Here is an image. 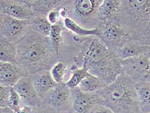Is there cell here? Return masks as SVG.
<instances>
[{
	"label": "cell",
	"mask_w": 150,
	"mask_h": 113,
	"mask_svg": "<svg viewBox=\"0 0 150 113\" xmlns=\"http://www.w3.org/2000/svg\"><path fill=\"white\" fill-rule=\"evenodd\" d=\"M33 113H55V112L46 106L41 105L34 107Z\"/></svg>",
	"instance_id": "cell-31"
},
{
	"label": "cell",
	"mask_w": 150,
	"mask_h": 113,
	"mask_svg": "<svg viewBox=\"0 0 150 113\" xmlns=\"http://www.w3.org/2000/svg\"><path fill=\"white\" fill-rule=\"evenodd\" d=\"M20 97L22 105L36 107L41 105V99L35 90L32 76H24L13 87Z\"/></svg>",
	"instance_id": "cell-12"
},
{
	"label": "cell",
	"mask_w": 150,
	"mask_h": 113,
	"mask_svg": "<svg viewBox=\"0 0 150 113\" xmlns=\"http://www.w3.org/2000/svg\"><path fill=\"white\" fill-rule=\"evenodd\" d=\"M71 76L67 82H65L66 85L70 90H72L76 88L82 81L91 75L89 73L87 68L85 65H83L82 67H77L76 65L73 64L71 67Z\"/></svg>",
	"instance_id": "cell-21"
},
{
	"label": "cell",
	"mask_w": 150,
	"mask_h": 113,
	"mask_svg": "<svg viewBox=\"0 0 150 113\" xmlns=\"http://www.w3.org/2000/svg\"><path fill=\"white\" fill-rule=\"evenodd\" d=\"M150 47L143 45L131 37L126 40L115 52L120 60H124L148 53Z\"/></svg>",
	"instance_id": "cell-13"
},
{
	"label": "cell",
	"mask_w": 150,
	"mask_h": 113,
	"mask_svg": "<svg viewBox=\"0 0 150 113\" xmlns=\"http://www.w3.org/2000/svg\"><path fill=\"white\" fill-rule=\"evenodd\" d=\"M22 106L20 97H19L18 92L12 87L8 99L7 107L11 109L13 111L16 112Z\"/></svg>",
	"instance_id": "cell-27"
},
{
	"label": "cell",
	"mask_w": 150,
	"mask_h": 113,
	"mask_svg": "<svg viewBox=\"0 0 150 113\" xmlns=\"http://www.w3.org/2000/svg\"><path fill=\"white\" fill-rule=\"evenodd\" d=\"M148 80V81H149V82H150V76H149L148 77V78H147V80Z\"/></svg>",
	"instance_id": "cell-35"
},
{
	"label": "cell",
	"mask_w": 150,
	"mask_h": 113,
	"mask_svg": "<svg viewBox=\"0 0 150 113\" xmlns=\"http://www.w3.org/2000/svg\"><path fill=\"white\" fill-rule=\"evenodd\" d=\"M0 62L17 65L16 44L1 35L0 36Z\"/></svg>",
	"instance_id": "cell-17"
},
{
	"label": "cell",
	"mask_w": 150,
	"mask_h": 113,
	"mask_svg": "<svg viewBox=\"0 0 150 113\" xmlns=\"http://www.w3.org/2000/svg\"><path fill=\"white\" fill-rule=\"evenodd\" d=\"M0 13L19 20H30L35 16L27 0H1Z\"/></svg>",
	"instance_id": "cell-11"
},
{
	"label": "cell",
	"mask_w": 150,
	"mask_h": 113,
	"mask_svg": "<svg viewBox=\"0 0 150 113\" xmlns=\"http://www.w3.org/2000/svg\"><path fill=\"white\" fill-rule=\"evenodd\" d=\"M135 84L142 113L150 112V82L145 80Z\"/></svg>",
	"instance_id": "cell-19"
},
{
	"label": "cell",
	"mask_w": 150,
	"mask_h": 113,
	"mask_svg": "<svg viewBox=\"0 0 150 113\" xmlns=\"http://www.w3.org/2000/svg\"><path fill=\"white\" fill-rule=\"evenodd\" d=\"M96 92L101 104L112 109L114 113H142L135 84L125 73Z\"/></svg>",
	"instance_id": "cell-3"
},
{
	"label": "cell",
	"mask_w": 150,
	"mask_h": 113,
	"mask_svg": "<svg viewBox=\"0 0 150 113\" xmlns=\"http://www.w3.org/2000/svg\"><path fill=\"white\" fill-rule=\"evenodd\" d=\"M97 28L99 31L97 38L115 53L130 36V34L128 33L115 19L101 23Z\"/></svg>",
	"instance_id": "cell-6"
},
{
	"label": "cell",
	"mask_w": 150,
	"mask_h": 113,
	"mask_svg": "<svg viewBox=\"0 0 150 113\" xmlns=\"http://www.w3.org/2000/svg\"><path fill=\"white\" fill-rule=\"evenodd\" d=\"M97 105H102L97 92H84L78 87L71 90V106L73 113H90Z\"/></svg>",
	"instance_id": "cell-10"
},
{
	"label": "cell",
	"mask_w": 150,
	"mask_h": 113,
	"mask_svg": "<svg viewBox=\"0 0 150 113\" xmlns=\"http://www.w3.org/2000/svg\"><path fill=\"white\" fill-rule=\"evenodd\" d=\"M34 107L23 105L15 113H33Z\"/></svg>",
	"instance_id": "cell-32"
},
{
	"label": "cell",
	"mask_w": 150,
	"mask_h": 113,
	"mask_svg": "<svg viewBox=\"0 0 150 113\" xmlns=\"http://www.w3.org/2000/svg\"><path fill=\"white\" fill-rule=\"evenodd\" d=\"M53 110L55 112L70 111L71 106V90L65 83L57 84L41 100V104Z\"/></svg>",
	"instance_id": "cell-9"
},
{
	"label": "cell",
	"mask_w": 150,
	"mask_h": 113,
	"mask_svg": "<svg viewBox=\"0 0 150 113\" xmlns=\"http://www.w3.org/2000/svg\"><path fill=\"white\" fill-rule=\"evenodd\" d=\"M122 72L135 83L147 80L150 73V59L148 54L120 60Z\"/></svg>",
	"instance_id": "cell-8"
},
{
	"label": "cell",
	"mask_w": 150,
	"mask_h": 113,
	"mask_svg": "<svg viewBox=\"0 0 150 113\" xmlns=\"http://www.w3.org/2000/svg\"><path fill=\"white\" fill-rule=\"evenodd\" d=\"M149 113H150V112H149Z\"/></svg>",
	"instance_id": "cell-36"
},
{
	"label": "cell",
	"mask_w": 150,
	"mask_h": 113,
	"mask_svg": "<svg viewBox=\"0 0 150 113\" xmlns=\"http://www.w3.org/2000/svg\"><path fill=\"white\" fill-rule=\"evenodd\" d=\"M30 21L32 31L45 36L49 37L52 25L48 21L47 16H34Z\"/></svg>",
	"instance_id": "cell-23"
},
{
	"label": "cell",
	"mask_w": 150,
	"mask_h": 113,
	"mask_svg": "<svg viewBox=\"0 0 150 113\" xmlns=\"http://www.w3.org/2000/svg\"><path fill=\"white\" fill-rule=\"evenodd\" d=\"M130 37L141 44L150 47V21L144 28L135 33L130 34Z\"/></svg>",
	"instance_id": "cell-26"
},
{
	"label": "cell",
	"mask_w": 150,
	"mask_h": 113,
	"mask_svg": "<svg viewBox=\"0 0 150 113\" xmlns=\"http://www.w3.org/2000/svg\"><path fill=\"white\" fill-rule=\"evenodd\" d=\"M32 76L34 88L41 100L57 85L52 77L50 70L43 71Z\"/></svg>",
	"instance_id": "cell-14"
},
{
	"label": "cell",
	"mask_w": 150,
	"mask_h": 113,
	"mask_svg": "<svg viewBox=\"0 0 150 113\" xmlns=\"http://www.w3.org/2000/svg\"><path fill=\"white\" fill-rule=\"evenodd\" d=\"M68 70L67 64L64 61H59L55 63L52 68L50 71L51 75L54 81L57 84L64 83V77Z\"/></svg>",
	"instance_id": "cell-25"
},
{
	"label": "cell",
	"mask_w": 150,
	"mask_h": 113,
	"mask_svg": "<svg viewBox=\"0 0 150 113\" xmlns=\"http://www.w3.org/2000/svg\"><path fill=\"white\" fill-rule=\"evenodd\" d=\"M17 66L25 76L50 70L61 61L49 37L31 31L16 43Z\"/></svg>",
	"instance_id": "cell-2"
},
{
	"label": "cell",
	"mask_w": 150,
	"mask_h": 113,
	"mask_svg": "<svg viewBox=\"0 0 150 113\" xmlns=\"http://www.w3.org/2000/svg\"><path fill=\"white\" fill-rule=\"evenodd\" d=\"M106 85L102 82L98 77L91 74L84 78L78 86L79 89L84 92L94 93L103 89Z\"/></svg>",
	"instance_id": "cell-24"
},
{
	"label": "cell",
	"mask_w": 150,
	"mask_h": 113,
	"mask_svg": "<svg viewBox=\"0 0 150 113\" xmlns=\"http://www.w3.org/2000/svg\"><path fill=\"white\" fill-rule=\"evenodd\" d=\"M63 21L65 28L68 31L73 32L74 34L77 35L78 36L81 38L98 36L99 31L97 28L93 29L84 28L80 26L79 24H77L76 21H74L72 19L70 18H65Z\"/></svg>",
	"instance_id": "cell-20"
},
{
	"label": "cell",
	"mask_w": 150,
	"mask_h": 113,
	"mask_svg": "<svg viewBox=\"0 0 150 113\" xmlns=\"http://www.w3.org/2000/svg\"><path fill=\"white\" fill-rule=\"evenodd\" d=\"M80 51L73 60L81 68L85 65L90 74L102 81L105 85L115 82L122 73L120 60L117 54L96 36L79 38Z\"/></svg>",
	"instance_id": "cell-1"
},
{
	"label": "cell",
	"mask_w": 150,
	"mask_h": 113,
	"mask_svg": "<svg viewBox=\"0 0 150 113\" xmlns=\"http://www.w3.org/2000/svg\"><path fill=\"white\" fill-rule=\"evenodd\" d=\"M0 113H15V112L8 107H4L0 108Z\"/></svg>",
	"instance_id": "cell-33"
},
{
	"label": "cell",
	"mask_w": 150,
	"mask_h": 113,
	"mask_svg": "<svg viewBox=\"0 0 150 113\" xmlns=\"http://www.w3.org/2000/svg\"><path fill=\"white\" fill-rule=\"evenodd\" d=\"M1 35L14 43H17L32 31L30 20H19L0 13Z\"/></svg>",
	"instance_id": "cell-7"
},
{
	"label": "cell",
	"mask_w": 150,
	"mask_h": 113,
	"mask_svg": "<svg viewBox=\"0 0 150 113\" xmlns=\"http://www.w3.org/2000/svg\"><path fill=\"white\" fill-rule=\"evenodd\" d=\"M61 6H59V7H57V8H55L53 10H52V11L49 13H48L47 16L48 21H49L52 25L56 24L57 23H58L60 21V18H61L60 7Z\"/></svg>",
	"instance_id": "cell-29"
},
{
	"label": "cell",
	"mask_w": 150,
	"mask_h": 113,
	"mask_svg": "<svg viewBox=\"0 0 150 113\" xmlns=\"http://www.w3.org/2000/svg\"><path fill=\"white\" fill-rule=\"evenodd\" d=\"M120 4L121 0H103L97 12V19L100 23L115 18Z\"/></svg>",
	"instance_id": "cell-16"
},
{
	"label": "cell",
	"mask_w": 150,
	"mask_h": 113,
	"mask_svg": "<svg viewBox=\"0 0 150 113\" xmlns=\"http://www.w3.org/2000/svg\"><path fill=\"white\" fill-rule=\"evenodd\" d=\"M64 29L63 21H59L56 24L53 25L52 27L49 38L53 45L54 49L56 52L58 56L61 58L62 48H63V39H62V32Z\"/></svg>",
	"instance_id": "cell-22"
},
{
	"label": "cell",
	"mask_w": 150,
	"mask_h": 113,
	"mask_svg": "<svg viewBox=\"0 0 150 113\" xmlns=\"http://www.w3.org/2000/svg\"><path fill=\"white\" fill-rule=\"evenodd\" d=\"M148 54V56H149V59H150V50H149V52H148V53H147ZM149 76H150V73H149Z\"/></svg>",
	"instance_id": "cell-34"
},
{
	"label": "cell",
	"mask_w": 150,
	"mask_h": 113,
	"mask_svg": "<svg viewBox=\"0 0 150 113\" xmlns=\"http://www.w3.org/2000/svg\"><path fill=\"white\" fill-rule=\"evenodd\" d=\"M12 87L0 85V107H7L8 99Z\"/></svg>",
	"instance_id": "cell-28"
},
{
	"label": "cell",
	"mask_w": 150,
	"mask_h": 113,
	"mask_svg": "<svg viewBox=\"0 0 150 113\" xmlns=\"http://www.w3.org/2000/svg\"><path fill=\"white\" fill-rule=\"evenodd\" d=\"M103 0H72L67 1L69 9L68 18L86 29H93L100 25L97 12Z\"/></svg>",
	"instance_id": "cell-5"
},
{
	"label": "cell",
	"mask_w": 150,
	"mask_h": 113,
	"mask_svg": "<svg viewBox=\"0 0 150 113\" xmlns=\"http://www.w3.org/2000/svg\"><path fill=\"white\" fill-rule=\"evenodd\" d=\"M28 5L33 11L35 16H47L52 10L63 5V0L55 1H37V0H27Z\"/></svg>",
	"instance_id": "cell-18"
},
{
	"label": "cell",
	"mask_w": 150,
	"mask_h": 113,
	"mask_svg": "<svg viewBox=\"0 0 150 113\" xmlns=\"http://www.w3.org/2000/svg\"><path fill=\"white\" fill-rule=\"evenodd\" d=\"M25 75L19 68L9 63L0 62V83L2 86L14 87Z\"/></svg>",
	"instance_id": "cell-15"
},
{
	"label": "cell",
	"mask_w": 150,
	"mask_h": 113,
	"mask_svg": "<svg viewBox=\"0 0 150 113\" xmlns=\"http://www.w3.org/2000/svg\"><path fill=\"white\" fill-rule=\"evenodd\" d=\"M113 19L129 34L141 31L150 21V0H121Z\"/></svg>",
	"instance_id": "cell-4"
},
{
	"label": "cell",
	"mask_w": 150,
	"mask_h": 113,
	"mask_svg": "<svg viewBox=\"0 0 150 113\" xmlns=\"http://www.w3.org/2000/svg\"><path fill=\"white\" fill-rule=\"evenodd\" d=\"M90 113H114L112 109L103 105H97L92 109Z\"/></svg>",
	"instance_id": "cell-30"
}]
</instances>
